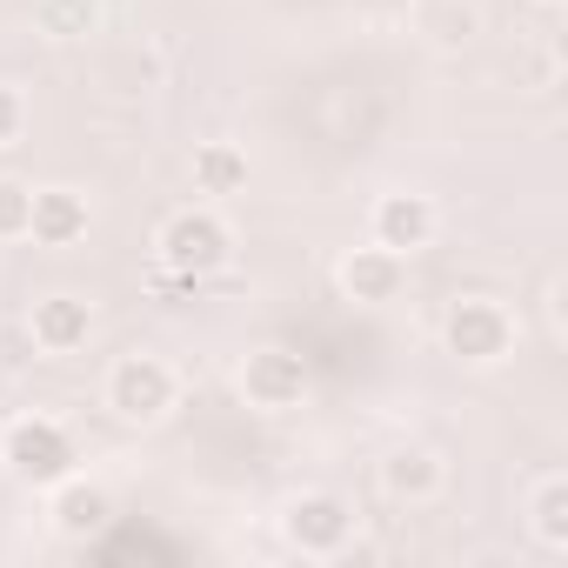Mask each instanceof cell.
I'll use <instances>...</instances> for the list:
<instances>
[{"mask_svg": "<svg viewBox=\"0 0 568 568\" xmlns=\"http://www.w3.org/2000/svg\"><path fill=\"white\" fill-rule=\"evenodd\" d=\"M227 254H234V234H227V221H221L214 207H181V214H168V227H161V261H168V274L201 281V274H214Z\"/></svg>", "mask_w": 568, "mask_h": 568, "instance_id": "2", "label": "cell"}, {"mask_svg": "<svg viewBox=\"0 0 568 568\" xmlns=\"http://www.w3.org/2000/svg\"><path fill=\"white\" fill-rule=\"evenodd\" d=\"M435 201L428 194H382L375 201V214H368V234H375V247H388V254H422L428 241H435Z\"/></svg>", "mask_w": 568, "mask_h": 568, "instance_id": "7", "label": "cell"}, {"mask_svg": "<svg viewBox=\"0 0 568 568\" xmlns=\"http://www.w3.org/2000/svg\"><path fill=\"white\" fill-rule=\"evenodd\" d=\"M442 342H448V355H455V362H475V368H488V362H501V355L515 348V315H508L501 302H481V295H468V302H455V308H448V322H442Z\"/></svg>", "mask_w": 568, "mask_h": 568, "instance_id": "4", "label": "cell"}, {"mask_svg": "<svg viewBox=\"0 0 568 568\" xmlns=\"http://www.w3.org/2000/svg\"><path fill=\"white\" fill-rule=\"evenodd\" d=\"M382 488H388L395 501H428V495L442 488V462H435L428 448H402V455L382 462Z\"/></svg>", "mask_w": 568, "mask_h": 568, "instance_id": "12", "label": "cell"}, {"mask_svg": "<svg viewBox=\"0 0 568 568\" xmlns=\"http://www.w3.org/2000/svg\"><path fill=\"white\" fill-rule=\"evenodd\" d=\"M234 187H247V154L227 141L194 148V194H234Z\"/></svg>", "mask_w": 568, "mask_h": 568, "instance_id": "14", "label": "cell"}, {"mask_svg": "<svg viewBox=\"0 0 568 568\" xmlns=\"http://www.w3.org/2000/svg\"><path fill=\"white\" fill-rule=\"evenodd\" d=\"M281 535H288V548H302L308 561H328V555L348 548V535H355V508H348L342 495H328V488L295 495L288 515H281Z\"/></svg>", "mask_w": 568, "mask_h": 568, "instance_id": "5", "label": "cell"}, {"mask_svg": "<svg viewBox=\"0 0 568 568\" xmlns=\"http://www.w3.org/2000/svg\"><path fill=\"white\" fill-rule=\"evenodd\" d=\"M28 234H34L41 247H74V241L88 234V194H74V187H34V221H28Z\"/></svg>", "mask_w": 568, "mask_h": 568, "instance_id": "10", "label": "cell"}, {"mask_svg": "<svg viewBox=\"0 0 568 568\" xmlns=\"http://www.w3.org/2000/svg\"><path fill=\"white\" fill-rule=\"evenodd\" d=\"M54 501H48V515H54V528L68 535V541H88V535H101L108 521H114V495L108 488H94V481H54L48 488Z\"/></svg>", "mask_w": 568, "mask_h": 568, "instance_id": "8", "label": "cell"}, {"mask_svg": "<svg viewBox=\"0 0 568 568\" xmlns=\"http://www.w3.org/2000/svg\"><path fill=\"white\" fill-rule=\"evenodd\" d=\"M21 121H28V101H21L14 88H0V148L21 141Z\"/></svg>", "mask_w": 568, "mask_h": 568, "instance_id": "16", "label": "cell"}, {"mask_svg": "<svg viewBox=\"0 0 568 568\" xmlns=\"http://www.w3.org/2000/svg\"><path fill=\"white\" fill-rule=\"evenodd\" d=\"M408 281V254H388V247H355L342 261V288L355 302H395Z\"/></svg>", "mask_w": 568, "mask_h": 568, "instance_id": "9", "label": "cell"}, {"mask_svg": "<svg viewBox=\"0 0 568 568\" xmlns=\"http://www.w3.org/2000/svg\"><path fill=\"white\" fill-rule=\"evenodd\" d=\"M241 395H247L254 408H267V415L295 408V402L308 395V368H302V355H288V348H254L247 368H241Z\"/></svg>", "mask_w": 568, "mask_h": 568, "instance_id": "6", "label": "cell"}, {"mask_svg": "<svg viewBox=\"0 0 568 568\" xmlns=\"http://www.w3.org/2000/svg\"><path fill=\"white\" fill-rule=\"evenodd\" d=\"M0 462H8V475L28 481V488H54V481L74 475L81 455H74V435L54 415H21V422H8V435H0Z\"/></svg>", "mask_w": 568, "mask_h": 568, "instance_id": "1", "label": "cell"}, {"mask_svg": "<svg viewBox=\"0 0 568 568\" xmlns=\"http://www.w3.org/2000/svg\"><path fill=\"white\" fill-rule=\"evenodd\" d=\"M528 521H535V541L548 555L568 548V475H541L535 495H528Z\"/></svg>", "mask_w": 568, "mask_h": 568, "instance_id": "13", "label": "cell"}, {"mask_svg": "<svg viewBox=\"0 0 568 568\" xmlns=\"http://www.w3.org/2000/svg\"><path fill=\"white\" fill-rule=\"evenodd\" d=\"M174 395H181V382H174V368L161 355H121L108 368V408L121 422H141L148 428V422H161L174 408Z\"/></svg>", "mask_w": 568, "mask_h": 568, "instance_id": "3", "label": "cell"}, {"mask_svg": "<svg viewBox=\"0 0 568 568\" xmlns=\"http://www.w3.org/2000/svg\"><path fill=\"white\" fill-rule=\"evenodd\" d=\"M28 221H34V187L0 181V241H28Z\"/></svg>", "mask_w": 568, "mask_h": 568, "instance_id": "15", "label": "cell"}, {"mask_svg": "<svg viewBox=\"0 0 568 568\" xmlns=\"http://www.w3.org/2000/svg\"><path fill=\"white\" fill-rule=\"evenodd\" d=\"M88 335H94V308H88L81 295H48V302H34V342H41L48 355H74V348H88Z\"/></svg>", "mask_w": 568, "mask_h": 568, "instance_id": "11", "label": "cell"}]
</instances>
